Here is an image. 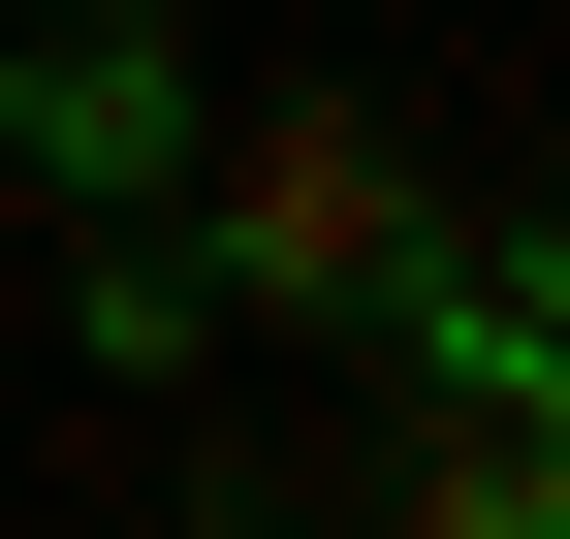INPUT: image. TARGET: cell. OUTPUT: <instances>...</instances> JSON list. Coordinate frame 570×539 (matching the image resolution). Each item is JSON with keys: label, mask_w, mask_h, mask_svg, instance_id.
<instances>
[{"label": "cell", "mask_w": 570, "mask_h": 539, "mask_svg": "<svg viewBox=\"0 0 570 539\" xmlns=\"http://www.w3.org/2000/svg\"><path fill=\"white\" fill-rule=\"evenodd\" d=\"M190 190H223V317H412V286H475V223L412 190L381 96H190Z\"/></svg>", "instance_id": "6da1fadb"}, {"label": "cell", "mask_w": 570, "mask_h": 539, "mask_svg": "<svg viewBox=\"0 0 570 539\" xmlns=\"http://www.w3.org/2000/svg\"><path fill=\"white\" fill-rule=\"evenodd\" d=\"M381 350L444 381V413H412V508H444V539H570V317L539 286H412Z\"/></svg>", "instance_id": "7a4b0ae2"}, {"label": "cell", "mask_w": 570, "mask_h": 539, "mask_svg": "<svg viewBox=\"0 0 570 539\" xmlns=\"http://www.w3.org/2000/svg\"><path fill=\"white\" fill-rule=\"evenodd\" d=\"M0 127H32V190H190V32L159 0H63L0 63Z\"/></svg>", "instance_id": "3957f363"}, {"label": "cell", "mask_w": 570, "mask_h": 539, "mask_svg": "<svg viewBox=\"0 0 570 539\" xmlns=\"http://www.w3.org/2000/svg\"><path fill=\"white\" fill-rule=\"evenodd\" d=\"M63 317H96V381H190V350H223V254H159V223H96V286H63Z\"/></svg>", "instance_id": "277c9868"}]
</instances>
